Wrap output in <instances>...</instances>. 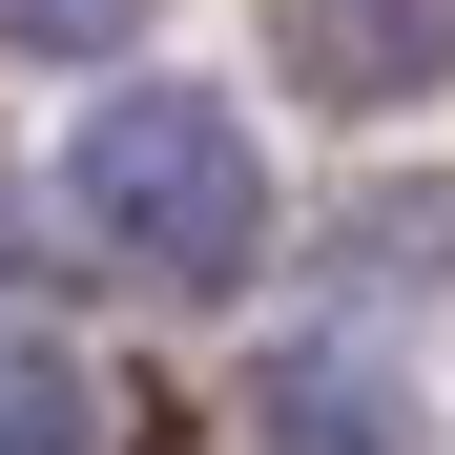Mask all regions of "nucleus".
<instances>
[{
    "label": "nucleus",
    "mask_w": 455,
    "mask_h": 455,
    "mask_svg": "<svg viewBox=\"0 0 455 455\" xmlns=\"http://www.w3.org/2000/svg\"><path fill=\"white\" fill-rule=\"evenodd\" d=\"M62 228L124 249L145 290H249L269 269V166H249V124H228L207 84H124L84 145H62Z\"/></svg>",
    "instance_id": "f257e3e1"
},
{
    "label": "nucleus",
    "mask_w": 455,
    "mask_h": 455,
    "mask_svg": "<svg viewBox=\"0 0 455 455\" xmlns=\"http://www.w3.org/2000/svg\"><path fill=\"white\" fill-rule=\"evenodd\" d=\"M269 62L311 104H414L455 84V0H269Z\"/></svg>",
    "instance_id": "f03ea898"
},
{
    "label": "nucleus",
    "mask_w": 455,
    "mask_h": 455,
    "mask_svg": "<svg viewBox=\"0 0 455 455\" xmlns=\"http://www.w3.org/2000/svg\"><path fill=\"white\" fill-rule=\"evenodd\" d=\"M249 435H269V455H435V435H414V372H372L352 331H290V352L249 372Z\"/></svg>",
    "instance_id": "7ed1b4c3"
},
{
    "label": "nucleus",
    "mask_w": 455,
    "mask_h": 455,
    "mask_svg": "<svg viewBox=\"0 0 455 455\" xmlns=\"http://www.w3.org/2000/svg\"><path fill=\"white\" fill-rule=\"evenodd\" d=\"M0 455H104V372L62 331H0Z\"/></svg>",
    "instance_id": "20e7f679"
},
{
    "label": "nucleus",
    "mask_w": 455,
    "mask_h": 455,
    "mask_svg": "<svg viewBox=\"0 0 455 455\" xmlns=\"http://www.w3.org/2000/svg\"><path fill=\"white\" fill-rule=\"evenodd\" d=\"M435 249H455V187H372L331 228V269H435Z\"/></svg>",
    "instance_id": "39448f33"
},
{
    "label": "nucleus",
    "mask_w": 455,
    "mask_h": 455,
    "mask_svg": "<svg viewBox=\"0 0 455 455\" xmlns=\"http://www.w3.org/2000/svg\"><path fill=\"white\" fill-rule=\"evenodd\" d=\"M0 42H21V62H124L145 0H0Z\"/></svg>",
    "instance_id": "423d86ee"
}]
</instances>
